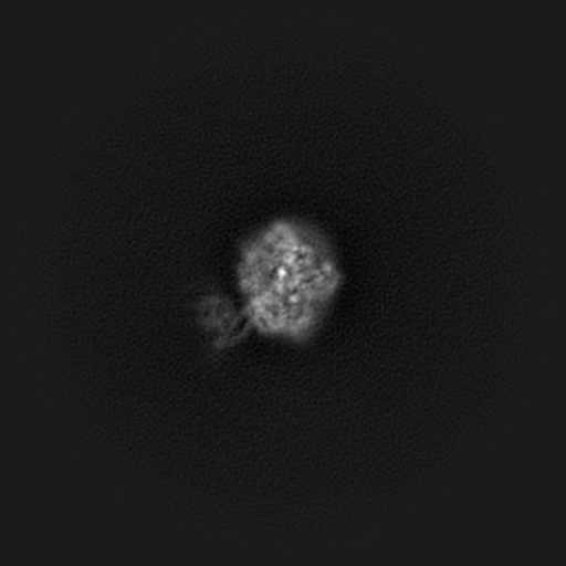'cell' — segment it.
<instances>
[{"instance_id": "cell-2", "label": "cell", "mask_w": 566, "mask_h": 566, "mask_svg": "<svg viewBox=\"0 0 566 566\" xmlns=\"http://www.w3.org/2000/svg\"><path fill=\"white\" fill-rule=\"evenodd\" d=\"M199 316L208 333L216 335L218 344H229V338H237L234 327L239 323V317L237 310L226 296H208L207 301L200 304Z\"/></svg>"}, {"instance_id": "cell-1", "label": "cell", "mask_w": 566, "mask_h": 566, "mask_svg": "<svg viewBox=\"0 0 566 566\" xmlns=\"http://www.w3.org/2000/svg\"><path fill=\"white\" fill-rule=\"evenodd\" d=\"M244 314L259 333L306 340L327 316L342 272L314 227L280 219L248 239L239 258Z\"/></svg>"}]
</instances>
